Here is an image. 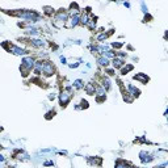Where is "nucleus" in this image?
Instances as JSON below:
<instances>
[{
	"instance_id": "c85d7f7f",
	"label": "nucleus",
	"mask_w": 168,
	"mask_h": 168,
	"mask_svg": "<svg viewBox=\"0 0 168 168\" xmlns=\"http://www.w3.org/2000/svg\"><path fill=\"white\" fill-rule=\"evenodd\" d=\"M54 114H55L54 110H53V112H49V113H46V120H50L51 117H54Z\"/></svg>"
},
{
	"instance_id": "6e6552de",
	"label": "nucleus",
	"mask_w": 168,
	"mask_h": 168,
	"mask_svg": "<svg viewBox=\"0 0 168 168\" xmlns=\"http://www.w3.org/2000/svg\"><path fill=\"white\" fill-rule=\"evenodd\" d=\"M126 92L133 97H138L141 95V91L135 86H133V84H128V86H126Z\"/></svg>"
},
{
	"instance_id": "aec40b11",
	"label": "nucleus",
	"mask_w": 168,
	"mask_h": 168,
	"mask_svg": "<svg viewBox=\"0 0 168 168\" xmlns=\"http://www.w3.org/2000/svg\"><path fill=\"white\" fill-rule=\"evenodd\" d=\"M89 21V14L88 13H83L82 16H80V24L82 25H87Z\"/></svg>"
},
{
	"instance_id": "393cba45",
	"label": "nucleus",
	"mask_w": 168,
	"mask_h": 168,
	"mask_svg": "<svg viewBox=\"0 0 168 168\" xmlns=\"http://www.w3.org/2000/svg\"><path fill=\"white\" fill-rule=\"evenodd\" d=\"M141 7H142V12L145 14H148V8L146 7V3L145 1H141Z\"/></svg>"
},
{
	"instance_id": "4be33fe9",
	"label": "nucleus",
	"mask_w": 168,
	"mask_h": 168,
	"mask_svg": "<svg viewBox=\"0 0 168 168\" xmlns=\"http://www.w3.org/2000/svg\"><path fill=\"white\" fill-rule=\"evenodd\" d=\"M96 20H97V17H92V19H89V21H88V28L91 29V30H93L95 28H96Z\"/></svg>"
},
{
	"instance_id": "72a5a7b5",
	"label": "nucleus",
	"mask_w": 168,
	"mask_h": 168,
	"mask_svg": "<svg viewBox=\"0 0 168 168\" xmlns=\"http://www.w3.org/2000/svg\"><path fill=\"white\" fill-rule=\"evenodd\" d=\"M0 162H4V156H3V155H0Z\"/></svg>"
},
{
	"instance_id": "f8f14e48",
	"label": "nucleus",
	"mask_w": 168,
	"mask_h": 168,
	"mask_svg": "<svg viewBox=\"0 0 168 168\" xmlns=\"http://www.w3.org/2000/svg\"><path fill=\"white\" fill-rule=\"evenodd\" d=\"M30 45L33 46V47H43V46L46 45V42L43 40H41V38H32Z\"/></svg>"
},
{
	"instance_id": "5701e85b",
	"label": "nucleus",
	"mask_w": 168,
	"mask_h": 168,
	"mask_svg": "<svg viewBox=\"0 0 168 168\" xmlns=\"http://www.w3.org/2000/svg\"><path fill=\"white\" fill-rule=\"evenodd\" d=\"M108 33H100V34H97V37H96V40L99 41V42H103V41H105L106 38H108Z\"/></svg>"
},
{
	"instance_id": "cd10ccee",
	"label": "nucleus",
	"mask_w": 168,
	"mask_h": 168,
	"mask_svg": "<svg viewBox=\"0 0 168 168\" xmlns=\"http://www.w3.org/2000/svg\"><path fill=\"white\" fill-rule=\"evenodd\" d=\"M112 46H113L114 49H120L123 46V42H114V43H112Z\"/></svg>"
},
{
	"instance_id": "2f4dec72",
	"label": "nucleus",
	"mask_w": 168,
	"mask_h": 168,
	"mask_svg": "<svg viewBox=\"0 0 168 168\" xmlns=\"http://www.w3.org/2000/svg\"><path fill=\"white\" fill-rule=\"evenodd\" d=\"M59 59H60V62H62V64H67V59H66V58L63 57V55H60Z\"/></svg>"
},
{
	"instance_id": "6ab92c4d",
	"label": "nucleus",
	"mask_w": 168,
	"mask_h": 168,
	"mask_svg": "<svg viewBox=\"0 0 168 168\" xmlns=\"http://www.w3.org/2000/svg\"><path fill=\"white\" fill-rule=\"evenodd\" d=\"M131 70H134V66L133 64H126V66H123L122 69H121V75H126L128 72H130Z\"/></svg>"
},
{
	"instance_id": "bb28decb",
	"label": "nucleus",
	"mask_w": 168,
	"mask_h": 168,
	"mask_svg": "<svg viewBox=\"0 0 168 168\" xmlns=\"http://www.w3.org/2000/svg\"><path fill=\"white\" fill-rule=\"evenodd\" d=\"M105 72L109 75V76H113L114 72H116V70H114V69H108V67H106V69H105Z\"/></svg>"
},
{
	"instance_id": "4468645a",
	"label": "nucleus",
	"mask_w": 168,
	"mask_h": 168,
	"mask_svg": "<svg viewBox=\"0 0 168 168\" xmlns=\"http://www.w3.org/2000/svg\"><path fill=\"white\" fill-rule=\"evenodd\" d=\"M114 167H116V168H133V165H130L126 160L120 159V160H117V162H116Z\"/></svg>"
},
{
	"instance_id": "20e7f679",
	"label": "nucleus",
	"mask_w": 168,
	"mask_h": 168,
	"mask_svg": "<svg viewBox=\"0 0 168 168\" xmlns=\"http://www.w3.org/2000/svg\"><path fill=\"white\" fill-rule=\"evenodd\" d=\"M54 71H55L54 64H53L51 62H49V60H45V62H43V67H42V74L45 75L46 77H50L54 75Z\"/></svg>"
},
{
	"instance_id": "423d86ee",
	"label": "nucleus",
	"mask_w": 168,
	"mask_h": 168,
	"mask_svg": "<svg viewBox=\"0 0 168 168\" xmlns=\"http://www.w3.org/2000/svg\"><path fill=\"white\" fill-rule=\"evenodd\" d=\"M8 50L13 55H17V57H21V55H26V54H28V51H26L25 49L20 47V46H16V45H9Z\"/></svg>"
},
{
	"instance_id": "0eeeda50",
	"label": "nucleus",
	"mask_w": 168,
	"mask_h": 168,
	"mask_svg": "<svg viewBox=\"0 0 168 168\" xmlns=\"http://www.w3.org/2000/svg\"><path fill=\"white\" fill-rule=\"evenodd\" d=\"M139 159H141V162H142L143 164H148V163H151L155 158L152 156L150 152H147V151H141V152H139Z\"/></svg>"
},
{
	"instance_id": "1a4fd4ad",
	"label": "nucleus",
	"mask_w": 168,
	"mask_h": 168,
	"mask_svg": "<svg viewBox=\"0 0 168 168\" xmlns=\"http://www.w3.org/2000/svg\"><path fill=\"white\" fill-rule=\"evenodd\" d=\"M67 21H70V23L67 24V26H69V28H75L76 25H79V24H80V16H79V13H75L74 16H72L70 20H67Z\"/></svg>"
},
{
	"instance_id": "2eb2a0df",
	"label": "nucleus",
	"mask_w": 168,
	"mask_h": 168,
	"mask_svg": "<svg viewBox=\"0 0 168 168\" xmlns=\"http://www.w3.org/2000/svg\"><path fill=\"white\" fill-rule=\"evenodd\" d=\"M84 86H86V84H84V82H83L82 79H76L72 83V88H75V89H83Z\"/></svg>"
},
{
	"instance_id": "dca6fc26",
	"label": "nucleus",
	"mask_w": 168,
	"mask_h": 168,
	"mask_svg": "<svg viewBox=\"0 0 168 168\" xmlns=\"http://www.w3.org/2000/svg\"><path fill=\"white\" fill-rule=\"evenodd\" d=\"M84 91H86L87 95H95V84L92 83H88L84 86Z\"/></svg>"
},
{
	"instance_id": "39448f33",
	"label": "nucleus",
	"mask_w": 168,
	"mask_h": 168,
	"mask_svg": "<svg viewBox=\"0 0 168 168\" xmlns=\"http://www.w3.org/2000/svg\"><path fill=\"white\" fill-rule=\"evenodd\" d=\"M69 20V13L64 11V9H59V12H57L54 16V21L55 23H62L64 25Z\"/></svg>"
},
{
	"instance_id": "9d476101",
	"label": "nucleus",
	"mask_w": 168,
	"mask_h": 168,
	"mask_svg": "<svg viewBox=\"0 0 168 168\" xmlns=\"http://www.w3.org/2000/svg\"><path fill=\"white\" fill-rule=\"evenodd\" d=\"M123 66H125V59L122 58H118V57H114L113 58V69L117 70V69H122Z\"/></svg>"
},
{
	"instance_id": "c756f323",
	"label": "nucleus",
	"mask_w": 168,
	"mask_h": 168,
	"mask_svg": "<svg viewBox=\"0 0 168 168\" xmlns=\"http://www.w3.org/2000/svg\"><path fill=\"white\" fill-rule=\"evenodd\" d=\"M55 97H57V93H50V95H49V96H47V99L50 100V101H54V100H55Z\"/></svg>"
},
{
	"instance_id": "473e14b6",
	"label": "nucleus",
	"mask_w": 168,
	"mask_h": 168,
	"mask_svg": "<svg viewBox=\"0 0 168 168\" xmlns=\"http://www.w3.org/2000/svg\"><path fill=\"white\" fill-rule=\"evenodd\" d=\"M123 5L128 7V8H130V3H128V1H126V3H123Z\"/></svg>"
},
{
	"instance_id": "f257e3e1",
	"label": "nucleus",
	"mask_w": 168,
	"mask_h": 168,
	"mask_svg": "<svg viewBox=\"0 0 168 168\" xmlns=\"http://www.w3.org/2000/svg\"><path fill=\"white\" fill-rule=\"evenodd\" d=\"M16 16H19L20 19L28 21V23H37L41 20V14L37 13L36 11H28V9H23V11L16 12Z\"/></svg>"
},
{
	"instance_id": "a211bd4d",
	"label": "nucleus",
	"mask_w": 168,
	"mask_h": 168,
	"mask_svg": "<svg viewBox=\"0 0 168 168\" xmlns=\"http://www.w3.org/2000/svg\"><path fill=\"white\" fill-rule=\"evenodd\" d=\"M101 87H103V88L105 89V91H106V89H110V88H112L110 79H109L108 76H105V77L103 79V84H101Z\"/></svg>"
},
{
	"instance_id": "7ed1b4c3",
	"label": "nucleus",
	"mask_w": 168,
	"mask_h": 168,
	"mask_svg": "<svg viewBox=\"0 0 168 168\" xmlns=\"http://www.w3.org/2000/svg\"><path fill=\"white\" fill-rule=\"evenodd\" d=\"M34 63H36V60L32 57H24L23 58V63H21V66H20V71L23 72L24 76H26V75L33 70Z\"/></svg>"
},
{
	"instance_id": "9b49d317",
	"label": "nucleus",
	"mask_w": 168,
	"mask_h": 168,
	"mask_svg": "<svg viewBox=\"0 0 168 168\" xmlns=\"http://www.w3.org/2000/svg\"><path fill=\"white\" fill-rule=\"evenodd\" d=\"M134 80H137V82H139L141 84H147V82L150 79H148V76L146 74H137V75H134Z\"/></svg>"
},
{
	"instance_id": "a878e982",
	"label": "nucleus",
	"mask_w": 168,
	"mask_h": 168,
	"mask_svg": "<svg viewBox=\"0 0 168 168\" xmlns=\"http://www.w3.org/2000/svg\"><path fill=\"white\" fill-rule=\"evenodd\" d=\"M79 66H80V60H77V62L70 63V64H69V67H70V69H77Z\"/></svg>"
},
{
	"instance_id": "ddd939ff",
	"label": "nucleus",
	"mask_w": 168,
	"mask_h": 168,
	"mask_svg": "<svg viewBox=\"0 0 168 168\" xmlns=\"http://www.w3.org/2000/svg\"><path fill=\"white\" fill-rule=\"evenodd\" d=\"M42 67H43V60H37L34 63V67H33V71L36 75H41L42 74Z\"/></svg>"
},
{
	"instance_id": "b1692460",
	"label": "nucleus",
	"mask_w": 168,
	"mask_h": 168,
	"mask_svg": "<svg viewBox=\"0 0 168 168\" xmlns=\"http://www.w3.org/2000/svg\"><path fill=\"white\" fill-rule=\"evenodd\" d=\"M79 105H80V109H87V108H88V106H89V104H88V101H87V100H84V99H83L82 101H80V104H79Z\"/></svg>"
},
{
	"instance_id": "f3484780",
	"label": "nucleus",
	"mask_w": 168,
	"mask_h": 168,
	"mask_svg": "<svg viewBox=\"0 0 168 168\" xmlns=\"http://www.w3.org/2000/svg\"><path fill=\"white\" fill-rule=\"evenodd\" d=\"M97 63H99L100 66H101V67H108L109 66V59L108 58H105V57H99L97 58Z\"/></svg>"
},
{
	"instance_id": "f03ea898",
	"label": "nucleus",
	"mask_w": 168,
	"mask_h": 168,
	"mask_svg": "<svg viewBox=\"0 0 168 168\" xmlns=\"http://www.w3.org/2000/svg\"><path fill=\"white\" fill-rule=\"evenodd\" d=\"M72 99V88L71 87H67L66 89H63L59 95H58V100H59V105L62 108H66L67 104L71 101Z\"/></svg>"
},
{
	"instance_id": "7c9ffc66",
	"label": "nucleus",
	"mask_w": 168,
	"mask_h": 168,
	"mask_svg": "<svg viewBox=\"0 0 168 168\" xmlns=\"http://www.w3.org/2000/svg\"><path fill=\"white\" fill-rule=\"evenodd\" d=\"M43 165H45V167H49V165H54V162H53V160H47V162L43 163Z\"/></svg>"
},
{
	"instance_id": "412c9836",
	"label": "nucleus",
	"mask_w": 168,
	"mask_h": 168,
	"mask_svg": "<svg viewBox=\"0 0 168 168\" xmlns=\"http://www.w3.org/2000/svg\"><path fill=\"white\" fill-rule=\"evenodd\" d=\"M88 163L92 165H100L101 164V158L96 156V159H92V158H88Z\"/></svg>"
}]
</instances>
